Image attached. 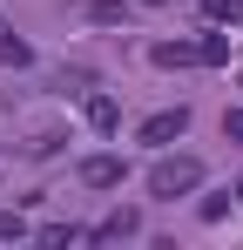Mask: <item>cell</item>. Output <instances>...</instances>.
Returning a JSON list of instances; mask_svg holds the SVG:
<instances>
[{
	"label": "cell",
	"mask_w": 243,
	"mask_h": 250,
	"mask_svg": "<svg viewBox=\"0 0 243 250\" xmlns=\"http://www.w3.org/2000/svg\"><path fill=\"white\" fill-rule=\"evenodd\" d=\"M189 189H202V163L196 156H162V163L149 169V196H162V203H176V196H189Z\"/></svg>",
	"instance_id": "1"
},
{
	"label": "cell",
	"mask_w": 243,
	"mask_h": 250,
	"mask_svg": "<svg viewBox=\"0 0 243 250\" xmlns=\"http://www.w3.org/2000/svg\"><path fill=\"white\" fill-rule=\"evenodd\" d=\"M182 128H189V108L176 102V108H156V115L142 122V142H149V149H169V142H176Z\"/></svg>",
	"instance_id": "2"
},
{
	"label": "cell",
	"mask_w": 243,
	"mask_h": 250,
	"mask_svg": "<svg viewBox=\"0 0 243 250\" xmlns=\"http://www.w3.org/2000/svg\"><path fill=\"white\" fill-rule=\"evenodd\" d=\"M135 230H142V209H108V216H101V223H95V244H128V237H135Z\"/></svg>",
	"instance_id": "3"
},
{
	"label": "cell",
	"mask_w": 243,
	"mask_h": 250,
	"mask_svg": "<svg viewBox=\"0 0 243 250\" xmlns=\"http://www.w3.org/2000/svg\"><path fill=\"white\" fill-rule=\"evenodd\" d=\"M81 115H88L95 135H115V128H122V102H115V95H88V102H81Z\"/></svg>",
	"instance_id": "4"
},
{
	"label": "cell",
	"mask_w": 243,
	"mask_h": 250,
	"mask_svg": "<svg viewBox=\"0 0 243 250\" xmlns=\"http://www.w3.org/2000/svg\"><path fill=\"white\" fill-rule=\"evenodd\" d=\"M122 176H128L122 156H88V163H81V183H88V189H122Z\"/></svg>",
	"instance_id": "5"
},
{
	"label": "cell",
	"mask_w": 243,
	"mask_h": 250,
	"mask_svg": "<svg viewBox=\"0 0 243 250\" xmlns=\"http://www.w3.org/2000/svg\"><path fill=\"white\" fill-rule=\"evenodd\" d=\"M149 61H156V68H196V41H156Z\"/></svg>",
	"instance_id": "6"
},
{
	"label": "cell",
	"mask_w": 243,
	"mask_h": 250,
	"mask_svg": "<svg viewBox=\"0 0 243 250\" xmlns=\"http://www.w3.org/2000/svg\"><path fill=\"white\" fill-rule=\"evenodd\" d=\"M27 61H34V47L20 41L14 27H0V68H27Z\"/></svg>",
	"instance_id": "7"
},
{
	"label": "cell",
	"mask_w": 243,
	"mask_h": 250,
	"mask_svg": "<svg viewBox=\"0 0 243 250\" xmlns=\"http://www.w3.org/2000/svg\"><path fill=\"white\" fill-rule=\"evenodd\" d=\"M40 244H54V250H68V244H95V230H81V223H47V230H40Z\"/></svg>",
	"instance_id": "8"
},
{
	"label": "cell",
	"mask_w": 243,
	"mask_h": 250,
	"mask_svg": "<svg viewBox=\"0 0 243 250\" xmlns=\"http://www.w3.org/2000/svg\"><path fill=\"white\" fill-rule=\"evenodd\" d=\"M196 61H202V68H223V61H230V41H223V34H202V41H196Z\"/></svg>",
	"instance_id": "9"
},
{
	"label": "cell",
	"mask_w": 243,
	"mask_h": 250,
	"mask_svg": "<svg viewBox=\"0 0 243 250\" xmlns=\"http://www.w3.org/2000/svg\"><path fill=\"white\" fill-rule=\"evenodd\" d=\"M237 14H243V0H202V21H209V27H230Z\"/></svg>",
	"instance_id": "10"
},
{
	"label": "cell",
	"mask_w": 243,
	"mask_h": 250,
	"mask_svg": "<svg viewBox=\"0 0 243 250\" xmlns=\"http://www.w3.org/2000/svg\"><path fill=\"white\" fill-rule=\"evenodd\" d=\"M27 237V216L20 209H0V244H20Z\"/></svg>",
	"instance_id": "11"
},
{
	"label": "cell",
	"mask_w": 243,
	"mask_h": 250,
	"mask_svg": "<svg viewBox=\"0 0 243 250\" xmlns=\"http://www.w3.org/2000/svg\"><path fill=\"white\" fill-rule=\"evenodd\" d=\"M196 216H202V223H223V216H230V196H202Z\"/></svg>",
	"instance_id": "12"
},
{
	"label": "cell",
	"mask_w": 243,
	"mask_h": 250,
	"mask_svg": "<svg viewBox=\"0 0 243 250\" xmlns=\"http://www.w3.org/2000/svg\"><path fill=\"white\" fill-rule=\"evenodd\" d=\"M223 135H230V142H243V108H230V115H223Z\"/></svg>",
	"instance_id": "13"
},
{
	"label": "cell",
	"mask_w": 243,
	"mask_h": 250,
	"mask_svg": "<svg viewBox=\"0 0 243 250\" xmlns=\"http://www.w3.org/2000/svg\"><path fill=\"white\" fill-rule=\"evenodd\" d=\"M237 203H243V176H237Z\"/></svg>",
	"instance_id": "14"
},
{
	"label": "cell",
	"mask_w": 243,
	"mask_h": 250,
	"mask_svg": "<svg viewBox=\"0 0 243 250\" xmlns=\"http://www.w3.org/2000/svg\"><path fill=\"white\" fill-rule=\"evenodd\" d=\"M142 7H162V0H142Z\"/></svg>",
	"instance_id": "15"
}]
</instances>
